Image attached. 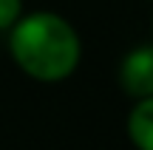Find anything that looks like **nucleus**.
Listing matches in <instances>:
<instances>
[{
  "mask_svg": "<svg viewBox=\"0 0 153 150\" xmlns=\"http://www.w3.org/2000/svg\"><path fill=\"white\" fill-rule=\"evenodd\" d=\"M9 54L28 79L60 85L79 68L82 40L65 17L54 11H31L9 28Z\"/></svg>",
  "mask_w": 153,
  "mask_h": 150,
  "instance_id": "nucleus-1",
  "label": "nucleus"
},
{
  "mask_svg": "<svg viewBox=\"0 0 153 150\" xmlns=\"http://www.w3.org/2000/svg\"><path fill=\"white\" fill-rule=\"evenodd\" d=\"M125 133L136 150H153V99L131 105L125 116Z\"/></svg>",
  "mask_w": 153,
  "mask_h": 150,
  "instance_id": "nucleus-3",
  "label": "nucleus"
},
{
  "mask_svg": "<svg viewBox=\"0 0 153 150\" xmlns=\"http://www.w3.org/2000/svg\"><path fill=\"white\" fill-rule=\"evenodd\" d=\"M119 88L133 102L153 99V43L131 48L119 62Z\"/></svg>",
  "mask_w": 153,
  "mask_h": 150,
  "instance_id": "nucleus-2",
  "label": "nucleus"
},
{
  "mask_svg": "<svg viewBox=\"0 0 153 150\" xmlns=\"http://www.w3.org/2000/svg\"><path fill=\"white\" fill-rule=\"evenodd\" d=\"M23 17V0H0V31H9Z\"/></svg>",
  "mask_w": 153,
  "mask_h": 150,
  "instance_id": "nucleus-4",
  "label": "nucleus"
}]
</instances>
